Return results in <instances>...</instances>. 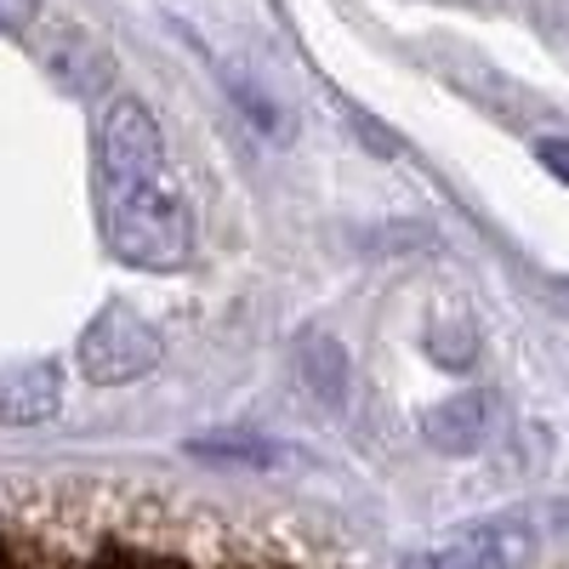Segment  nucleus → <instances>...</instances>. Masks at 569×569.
I'll return each mask as SVG.
<instances>
[{
  "mask_svg": "<svg viewBox=\"0 0 569 569\" xmlns=\"http://www.w3.org/2000/svg\"><path fill=\"white\" fill-rule=\"evenodd\" d=\"M98 211L109 251L131 268L171 273L194 251V211L154 114L137 98H114L98 120Z\"/></svg>",
  "mask_w": 569,
  "mask_h": 569,
  "instance_id": "obj_1",
  "label": "nucleus"
},
{
  "mask_svg": "<svg viewBox=\"0 0 569 569\" xmlns=\"http://www.w3.org/2000/svg\"><path fill=\"white\" fill-rule=\"evenodd\" d=\"M501 393L496 388H461L439 405H427L421 410V439L445 450V456H479L496 445L501 433Z\"/></svg>",
  "mask_w": 569,
  "mask_h": 569,
  "instance_id": "obj_3",
  "label": "nucleus"
},
{
  "mask_svg": "<svg viewBox=\"0 0 569 569\" xmlns=\"http://www.w3.org/2000/svg\"><path fill=\"white\" fill-rule=\"evenodd\" d=\"M160 365V330L142 319L131 302H109L98 319L80 330V370L98 388L137 382Z\"/></svg>",
  "mask_w": 569,
  "mask_h": 569,
  "instance_id": "obj_2",
  "label": "nucleus"
},
{
  "mask_svg": "<svg viewBox=\"0 0 569 569\" xmlns=\"http://www.w3.org/2000/svg\"><path fill=\"white\" fill-rule=\"evenodd\" d=\"M297 376H302V388L313 393V405H325V410L348 405L353 365H348V348L330 337V330H308V337L297 342Z\"/></svg>",
  "mask_w": 569,
  "mask_h": 569,
  "instance_id": "obj_6",
  "label": "nucleus"
},
{
  "mask_svg": "<svg viewBox=\"0 0 569 569\" xmlns=\"http://www.w3.org/2000/svg\"><path fill=\"white\" fill-rule=\"evenodd\" d=\"M188 456L228 461V467H284V461H291V450L273 445V439H262V433H211V439L188 445Z\"/></svg>",
  "mask_w": 569,
  "mask_h": 569,
  "instance_id": "obj_7",
  "label": "nucleus"
},
{
  "mask_svg": "<svg viewBox=\"0 0 569 569\" xmlns=\"http://www.w3.org/2000/svg\"><path fill=\"white\" fill-rule=\"evenodd\" d=\"M536 547H541V530L530 525V512H512V518H490V525L450 541L433 558V569H525Z\"/></svg>",
  "mask_w": 569,
  "mask_h": 569,
  "instance_id": "obj_4",
  "label": "nucleus"
},
{
  "mask_svg": "<svg viewBox=\"0 0 569 569\" xmlns=\"http://www.w3.org/2000/svg\"><path fill=\"white\" fill-rule=\"evenodd\" d=\"M63 405V370L52 359H29L0 370V421L7 427H34L52 421Z\"/></svg>",
  "mask_w": 569,
  "mask_h": 569,
  "instance_id": "obj_5",
  "label": "nucleus"
},
{
  "mask_svg": "<svg viewBox=\"0 0 569 569\" xmlns=\"http://www.w3.org/2000/svg\"><path fill=\"white\" fill-rule=\"evenodd\" d=\"M34 12H40V0H0V29L18 34V29L34 23Z\"/></svg>",
  "mask_w": 569,
  "mask_h": 569,
  "instance_id": "obj_8",
  "label": "nucleus"
},
{
  "mask_svg": "<svg viewBox=\"0 0 569 569\" xmlns=\"http://www.w3.org/2000/svg\"><path fill=\"white\" fill-rule=\"evenodd\" d=\"M536 154H541V166H547L558 182H569V137H552V142H541Z\"/></svg>",
  "mask_w": 569,
  "mask_h": 569,
  "instance_id": "obj_9",
  "label": "nucleus"
}]
</instances>
